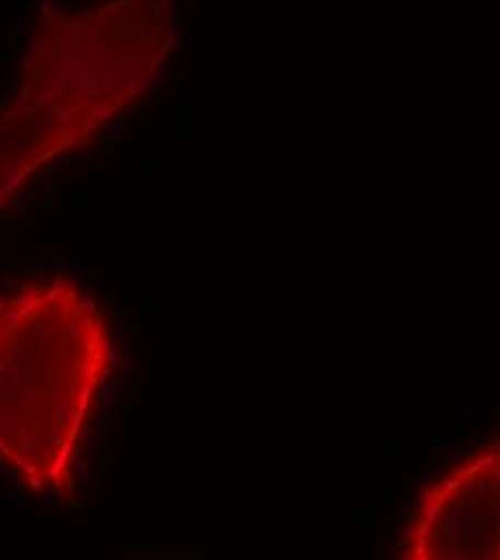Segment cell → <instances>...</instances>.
I'll return each mask as SVG.
<instances>
[{
    "label": "cell",
    "mask_w": 500,
    "mask_h": 560,
    "mask_svg": "<svg viewBox=\"0 0 500 560\" xmlns=\"http://www.w3.org/2000/svg\"><path fill=\"white\" fill-rule=\"evenodd\" d=\"M175 39L173 0L46 11L0 110V213L139 102Z\"/></svg>",
    "instance_id": "1"
},
{
    "label": "cell",
    "mask_w": 500,
    "mask_h": 560,
    "mask_svg": "<svg viewBox=\"0 0 500 560\" xmlns=\"http://www.w3.org/2000/svg\"><path fill=\"white\" fill-rule=\"evenodd\" d=\"M115 366L111 324L68 277L0 293V464L35 493H68Z\"/></svg>",
    "instance_id": "2"
},
{
    "label": "cell",
    "mask_w": 500,
    "mask_h": 560,
    "mask_svg": "<svg viewBox=\"0 0 500 560\" xmlns=\"http://www.w3.org/2000/svg\"><path fill=\"white\" fill-rule=\"evenodd\" d=\"M406 560H500V438L442 475L404 530Z\"/></svg>",
    "instance_id": "3"
}]
</instances>
